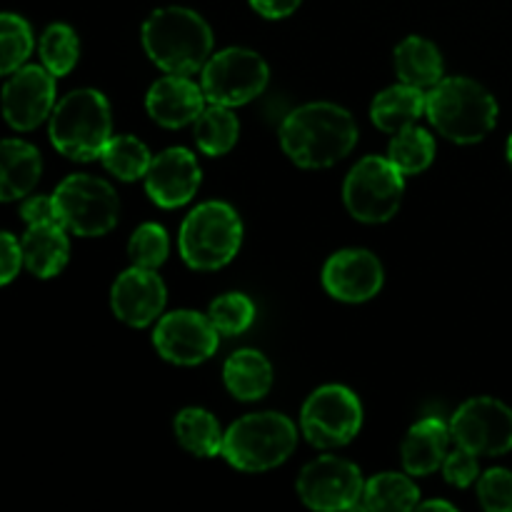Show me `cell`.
I'll return each instance as SVG.
<instances>
[{"label":"cell","mask_w":512,"mask_h":512,"mask_svg":"<svg viewBox=\"0 0 512 512\" xmlns=\"http://www.w3.org/2000/svg\"><path fill=\"white\" fill-rule=\"evenodd\" d=\"M298 430L280 413H253L225 430L223 458L243 473H265L293 455Z\"/></svg>","instance_id":"cell-5"},{"label":"cell","mask_w":512,"mask_h":512,"mask_svg":"<svg viewBox=\"0 0 512 512\" xmlns=\"http://www.w3.org/2000/svg\"><path fill=\"white\" fill-rule=\"evenodd\" d=\"M20 218L28 225H65L55 198H45V195H33L25 200L20 205Z\"/></svg>","instance_id":"cell-36"},{"label":"cell","mask_w":512,"mask_h":512,"mask_svg":"<svg viewBox=\"0 0 512 512\" xmlns=\"http://www.w3.org/2000/svg\"><path fill=\"white\" fill-rule=\"evenodd\" d=\"M450 440H453L450 425L440 418H423L420 423H415L400 445L405 473L430 475L443 468Z\"/></svg>","instance_id":"cell-19"},{"label":"cell","mask_w":512,"mask_h":512,"mask_svg":"<svg viewBox=\"0 0 512 512\" xmlns=\"http://www.w3.org/2000/svg\"><path fill=\"white\" fill-rule=\"evenodd\" d=\"M20 243H23L25 268L35 278H55L68 265L70 243L65 225H28V233Z\"/></svg>","instance_id":"cell-20"},{"label":"cell","mask_w":512,"mask_h":512,"mask_svg":"<svg viewBox=\"0 0 512 512\" xmlns=\"http://www.w3.org/2000/svg\"><path fill=\"white\" fill-rule=\"evenodd\" d=\"M478 500L488 512H512V473L493 468L480 475Z\"/></svg>","instance_id":"cell-34"},{"label":"cell","mask_w":512,"mask_h":512,"mask_svg":"<svg viewBox=\"0 0 512 512\" xmlns=\"http://www.w3.org/2000/svg\"><path fill=\"white\" fill-rule=\"evenodd\" d=\"M178 243L193 270L225 268L243 243V220L228 203L208 200L183 220Z\"/></svg>","instance_id":"cell-6"},{"label":"cell","mask_w":512,"mask_h":512,"mask_svg":"<svg viewBox=\"0 0 512 512\" xmlns=\"http://www.w3.org/2000/svg\"><path fill=\"white\" fill-rule=\"evenodd\" d=\"M420 503V490L408 475L380 473L365 483L363 510H415Z\"/></svg>","instance_id":"cell-27"},{"label":"cell","mask_w":512,"mask_h":512,"mask_svg":"<svg viewBox=\"0 0 512 512\" xmlns=\"http://www.w3.org/2000/svg\"><path fill=\"white\" fill-rule=\"evenodd\" d=\"M225 388L238 400H260L273 385V368L260 350H238L225 360Z\"/></svg>","instance_id":"cell-24"},{"label":"cell","mask_w":512,"mask_h":512,"mask_svg":"<svg viewBox=\"0 0 512 512\" xmlns=\"http://www.w3.org/2000/svg\"><path fill=\"white\" fill-rule=\"evenodd\" d=\"M0 160H3V173H0V198H3V203L25 198L38 185L40 173H43V160H40L38 148H33L25 140L8 138L3 140Z\"/></svg>","instance_id":"cell-21"},{"label":"cell","mask_w":512,"mask_h":512,"mask_svg":"<svg viewBox=\"0 0 512 512\" xmlns=\"http://www.w3.org/2000/svg\"><path fill=\"white\" fill-rule=\"evenodd\" d=\"M358 143V125L345 108L308 103L280 125V145L300 168H330Z\"/></svg>","instance_id":"cell-1"},{"label":"cell","mask_w":512,"mask_h":512,"mask_svg":"<svg viewBox=\"0 0 512 512\" xmlns=\"http://www.w3.org/2000/svg\"><path fill=\"white\" fill-rule=\"evenodd\" d=\"M403 178L405 175L390 163V158L368 155L345 178V208L360 223H385L398 213L403 203Z\"/></svg>","instance_id":"cell-7"},{"label":"cell","mask_w":512,"mask_h":512,"mask_svg":"<svg viewBox=\"0 0 512 512\" xmlns=\"http://www.w3.org/2000/svg\"><path fill=\"white\" fill-rule=\"evenodd\" d=\"M208 318L220 335H240L253 325L255 305L243 293L220 295L210 303Z\"/></svg>","instance_id":"cell-32"},{"label":"cell","mask_w":512,"mask_h":512,"mask_svg":"<svg viewBox=\"0 0 512 512\" xmlns=\"http://www.w3.org/2000/svg\"><path fill=\"white\" fill-rule=\"evenodd\" d=\"M268 63L250 48H225L203 68V90L210 103L245 105L268 88Z\"/></svg>","instance_id":"cell-10"},{"label":"cell","mask_w":512,"mask_h":512,"mask_svg":"<svg viewBox=\"0 0 512 512\" xmlns=\"http://www.w3.org/2000/svg\"><path fill=\"white\" fill-rule=\"evenodd\" d=\"M168 233H165L163 225L158 223H145L140 225L133 233L128 243V255L133 260V265L138 268H160L168 258Z\"/></svg>","instance_id":"cell-33"},{"label":"cell","mask_w":512,"mask_h":512,"mask_svg":"<svg viewBox=\"0 0 512 512\" xmlns=\"http://www.w3.org/2000/svg\"><path fill=\"white\" fill-rule=\"evenodd\" d=\"M65 228L83 238H98L118 225L120 200L113 185L95 175H68L53 193Z\"/></svg>","instance_id":"cell-8"},{"label":"cell","mask_w":512,"mask_h":512,"mask_svg":"<svg viewBox=\"0 0 512 512\" xmlns=\"http://www.w3.org/2000/svg\"><path fill=\"white\" fill-rule=\"evenodd\" d=\"M143 45L158 68L190 75L205 68L213 53V30L195 10L170 5L150 13L143 23Z\"/></svg>","instance_id":"cell-2"},{"label":"cell","mask_w":512,"mask_h":512,"mask_svg":"<svg viewBox=\"0 0 512 512\" xmlns=\"http://www.w3.org/2000/svg\"><path fill=\"white\" fill-rule=\"evenodd\" d=\"M508 160H510V165H512V135H510V140H508Z\"/></svg>","instance_id":"cell-40"},{"label":"cell","mask_w":512,"mask_h":512,"mask_svg":"<svg viewBox=\"0 0 512 512\" xmlns=\"http://www.w3.org/2000/svg\"><path fill=\"white\" fill-rule=\"evenodd\" d=\"M240 123L228 105L210 103L195 120V143L205 155H225L235 148Z\"/></svg>","instance_id":"cell-26"},{"label":"cell","mask_w":512,"mask_h":512,"mask_svg":"<svg viewBox=\"0 0 512 512\" xmlns=\"http://www.w3.org/2000/svg\"><path fill=\"white\" fill-rule=\"evenodd\" d=\"M383 265L368 250H340L325 263L323 285L335 300L343 303H365L383 288Z\"/></svg>","instance_id":"cell-16"},{"label":"cell","mask_w":512,"mask_h":512,"mask_svg":"<svg viewBox=\"0 0 512 512\" xmlns=\"http://www.w3.org/2000/svg\"><path fill=\"white\" fill-rule=\"evenodd\" d=\"M20 265H25L23 243L13 238V233L0 235V283L8 285L20 273Z\"/></svg>","instance_id":"cell-37"},{"label":"cell","mask_w":512,"mask_h":512,"mask_svg":"<svg viewBox=\"0 0 512 512\" xmlns=\"http://www.w3.org/2000/svg\"><path fill=\"white\" fill-rule=\"evenodd\" d=\"M80 58V43L78 35L70 25L65 23H53L40 38V60H43L45 68L55 75V78H63L70 70L75 68Z\"/></svg>","instance_id":"cell-30"},{"label":"cell","mask_w":512,"mask_h":512,"mask_svg":"<svg viewBox=\"0 0 512 512\" xmlns=\"http://www.w3.org/2000/svg\"><path fill=\"white\" fill-rule=\"evenodd\" d=\"M220 333L210 318L195 310H175L155 325V350L175 365H200L218 350Z\"/></svg>","instance_id":"cell-13"},{"label":"cell","mask_w":512,"mask_h":512,"mask_svg":"<svg viewBox=\"0 0 512 512\" xmlns=\"http://www.w3.org/2000/svg\"><path fill=\"white\" fill-rule=\"evenodd\" d=\"M395 73L400 83L415 85L420 90L435 88L443 80V55L430 40L410 35L395 48Z\"/></svg>","instance_id":"cell-23"},{"label":"cell","mask_w":512,"mask_h":512,"mask_svg":"<svg viewBox=\"0 0 512 512\" xmlns=\"http://www.w3.org/2000/svg\"><path fill=\"white\" fill-rule=\"evenodd\" d=\"M205 90H200L188 75H173L155 80L148 90L145 108L150 118L163 128H185L195 123L205 110Z\"/></svg>","instance_id":"cell-18"},{"label":"cell","mask_w":512,"mask_h":512,"mask_svg":"<svg viewBox=\"0 0 512 512\" xmlns=\"http://www.w3.org/2000/svg\"><path fill=\"white\" fill-rule=\"evenodd\" d=\"M388 158L403 175H418L430 168L435 160V140L428 130L410 125L393 135Z\"/></svg>","instance_id":"cell-28"},{"label":"cell","mask_w":512,"mask_h":512,"mask_svg":"<svg viewBox=\"0 0 512 512\" xmlns=\"http://www.w3.org/2000/svg\"><path fill=\"white\" fill-rule=\"evenodd\" d=\"M175 435H178L180 445H183L188 453L198 455V458H215V455H223L225 433L220 430L218 420H215L208 410H180L178 418H175Z\"/></svg>","instance_id":"cell-25"},{"label":"cell","mask_w":512,"mask_h":512,"mask_svg":"<svg viewBox=\"0 0 512 512\" xmlns=\"http://www.w3.org/2000/svg\"><path fill=\"white\" fill-rule=\"evenodd\" d=\"M365 483L358 465L350 460L323 455L305 465L298 478V495L308 508L335 512L360 508Z\"/></svg>","instance_id":"cell-11"},{"label":"cell","mask_w":512,"mask_h":512,"mask_svg":"<svg viewBox=\"0 0 512 512\" xmlns=\"http://www.w3.org/2000/svg\"><path fill=\"white\" fill-rule=\"evenodd\" d=\"M300 3H303V0H250L255 13H260L263 18H270V20L288 18L290 13L298 10Z\"/></svg>","instance_id":"cell-38"},{"label":"cell","mask_w":512,"mask_h":512,"mask_svg":"<svg viewBox=\"0 0 512 512\" xmlns=\"http://www.w3.org/2000/svg\"><path fill=\"white\" fill-rule=\"evenodd\" d=\"M165 298L168 295L160 275L138 265L120 273L110 290L113 313L130 328H148L153 320H158L165 308Z\"/></svg>","instance_id":"cell-15"},{"label":"cell","mask_w":512,"mask_h":512,"mask_svg":"<svg viewBox=\"0 0 512 512\" xmlns=\"http://www.w3.org/2000/svg\"><path fill=\"white\" fill-rule=\"evenodd\" d=\"M443 478L450 485H455V488H470L480 478L478 455L465 448H458L455 453H450L443 463Z\"/></svg>","instance_id":"cell-35"},{"label":"cell","mask_w":512,"mask_h":512,"mask_svg":"<svg viewBox=\"0 0 512 512\" xmlns=\"http://www.w3.org/2000/svg\"><path fill=\"white\" fill-rule=\"evenodd\" d=\"M450 435L458 448L475 455H505L512 450V410L495 398H473L460 405L450 420Z\"/></svg>","instance_id":"cell-12"},{"label":"cell","mask_w":512,"mask_h":512,"mask_svg":"<svg viewBox=\"0 0 512 512\" xmlns=\"http://www.w3.org/2000/svg\"><path fill=\"white\" fill-rule=\"evenodd\" d=\"M110 103L100 90L83 88L65 95L50 115V140L65 158L88 163L103 155L113 138Z\"/></svg>","instance_id":"cell-4"},{"label":"cell","mask_w":512,"mask_h":512,"mask_svg":"<svg viewBox=\"0 0 512 512\" xmlns=\"http://www.w3.org/2000/svg\"><path fill=\"white\" fill-rule=\"evenodd\" d=\"M425 115L448 140L480 143L498 123V103L470 78H443L428 93Z\"/></svg>","instance_id":"cell-3"},{"label":"cell","mask_w":512,"mask_h":512,"mask_svg":"<svg viewBox=\"0 0 512 512\" xmlns=\"http://www.w3.org/2000/svg\"><path fill=\"white\" fill-rule=\"evenodd\" d=\"M200 180L203 173L195 155L185 148H168L150 163L145 173V190L155 205L173 210L195 198Z\"/></svg>","instance_id":"cell-17"},{"label":"cell","mask_w":512,"mask_h":512,"mask_svg":"<svg viewBox=\"0 0 512 512\" xmlns=\"http://www.w3.org/2000/svg\"><path fill=\"white\" fill-rule=\"evenodd\" d=\"M100 160H103L108 173H113L120 180H128V183L145 178L150 163H153L148 145L140 143L133 135H115V138H110Z\"/></svg>","instance_id":"cell-29"},{"label":"cell","mask_w":512,"mask_h":512,"mask_svg":"<svg viewBox=\"0 0 512 512\" xmlns=\"http://www.w3.org/2000/svg\"><path fill=\"white\" fill-rule=\"evenodd\" d=\"M300 425L315 448H340L363 428V405L345 385H323L305 400Z\"/></svg>","instance_id":"cell-9"},{"label":"cell","mask_w":512,"mask_h":512,"mask_svg":"<svg viewBox=\"0 0 512 512\" xmlns=\"http://www.w3.org/2000/svg\"><path fill=\"white\" fill-rule=\"evenodd\" d=\"M33 53V30L20 15H0V70L13 75Z\"/></svg>","instance_id":"cell-31"},{"label":"cell","mask_w":512,"mask_h":512,"mask_svg":"<svg viewBox=\"0 0 512 512\" xmlns=\"http://www.w3.org/2000/svg\"><path fill=\"white\" fill-rule=\"evenodd\" d=\"M428 108V95L420 88L408 83H398L393 88H385L383 93L375 95L373 108H370V118H373L375 128L383 133H400V130L410 128L418 123L420 115Z\"/></svg>","instance_id":"cell-22"},{"label":"cell","mask_w":512,"mask_h":512,"mask_svg":"<svg viewBox=\"0 0 512 512\" xmlns=\"http://www.w3.org/2000/svg\"><path fill=\"white\" fill-rule=\"evenodd\" d=\"M55 75L45 65L18 68L3 88V113L10 128L33 130L53 113Z\"/></svg>","instance_id":"cell-14"},{"label":"cell","mask_w":512,"mask_h":512,"mask_svg":"<svg viewBox=\"0 0 512 512\" xmlns=\"http://www.w3.org/2000/svg\"><path fill=\"white\" fill-rule=\"evenodd\" d=\"M420 510H450L453 512L455 508L450 503H445V500H428V503H418Z\"/></svg>","instance_id":"cell-39"}]
</instances>
